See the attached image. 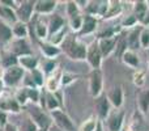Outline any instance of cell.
<instances>
[{
  "instance_id": "cell-1",
  "label": "cell",
  "mask_w": 149,
  "mask_h": 131,
  "mask_svg": "<svg viewBox=\"0 0 149 131\" xmlns=\"http://www.w3.org/2000/svg\"><path fill=\"white\" fill-rule=\"evenodd\" d=\"M63 51L73 60H85L86 59L88 46L82 41H80L76 36H67L62 42Z\"/></svg>"
},
{
  "instance_id": "cell-2",
  "label": "cell",
  "mask_w": 149,
  "mask_h": 131,
  "mask_svg": "<svg viewBox=\"0 0 149 131\" xmlns=\"http://www.w3.org/2000/svg\"><path fill=\"white\" fill-rule=\"evenodd\" d=\"M123 131H149V122L141 111L135 109L130 119L127 121Z\"/></svg>"
},
{
  "instance_id": "cell-3",
  "label": "cell",
  "mask_w": 149,
  "mask_h": 131,
  "mask_svg": "<svg viewBox=\"0 0 149 131\" xmlns=\"http://www.w3.org/2000/svg\"><path fill=\"white\" fill-rule=\"evenodd\" d=\"M126 126V111L123 109L111 110L106 118V127L109 131H123Z\"/></svg>"
},
{
  "instance_id": "cell-4",
  "label": "cell",
  "mask_w": 149,
  "mask_h": 131,
  "mask_svg": "<svg viewBox=\"0 0 149 131\" xmlns=\"http://www.w3.org/2000/svg\"><path fill=\"white\" fill-rule=\"evenodd\" d=\"M89 93L93 98L103 93V75L101 69H92L89 75Z\"/></svg>"
},
{
  "instance_id": "cell-5",
  "label": "cell",
  "mask_w": 149,
  "mask_h": 131,
  "mask_svg": "<svg viewBox=\"0 0 149 131\" xmlns=\"http://www.w3.org/2000/svg\"><path fill=\"white\" fill-rule=\"evenodd\" d=\"M102 54L100 51V47H98L97 39L94 42L88 46V51H86V62L88 64L92 67V69H101V66H102Z\"/></svg>"
},
{
  "instance_id": "cell-6",
  "label": "cell",
  "mask_w": 149,
  "mask_h": 131,
  "mask_svg": "<svg viewBox=\"0 0 149 131\" xmlns=\"http://www.w3.org/2000/svg\"><path fill=\"white\" fill-rule=\"evenodd\" d=\"M107 96V100L110 102L111 108L118 110V109L123 108V104H124V89H123V85L120 84H116L106 93Z\"/></svg>"
},
{
  "instance_id": "cell-7",
  "label": "cell",
  "mask_w": 149,
  "mask_h": 131,
  "mask_svg": "<svg viewBox=\"0 0 149 131\" xmlns=\"http://www.w3.org/2000/svg\"><path fill=\"white\" fill-rule=\"evenodd\" d=\"M94 105H95V117L100 121H106L109 114L111 113V105L107 100V96L105 93L100 96V97L94 98Z\"/></svg>"
},
{
  "instance_id": "cell-8",
  "label": "cell",
  "mask_w": 149,
  "mask_h": 131,
  "mask_svg": "<svg viewBox=\"0 0 149 131\" xmlns=\"http://www.w3.org/2000/svg\"><path fill=\"white\" fill-rule=\"evenodd\" d=\"M51 116H52V119L55 121V126H58L60 130H63V131H74L76 130L72 119L63 110H58V109L56 110H52Z\"/></svg>"
},
{
  "instance_id": "cell-9",
  "label": "cell",
  "mask_w": 149,
  "mask_h": 131,
  "mask_svg": "<svg viewBox=\"0 0 149 131\" xmlns=\"http://www.w3.org/2000/svg\"><path fill=\"white\" fill-rule=\"evenodd\" d=\"M97 39L100 51L103 58H109L111 54H114L116 50V42H118V37H113V38H95Z\"/></svg>"
},
{
  "instance_id": "cell-10",
  "label": "cell",
  "mask_w": 149,
  "mask_h": 131,
  "mask_svg": "<svg viewBox=\"0 0 149 131\" xmlns=\"http://www.w3.org/2000/svg\"><path fill=\"white\" fill-rule=\"evenodd\" d=\"M120 60L124 66H127L128 68H132V69H139L140 68V64H141V60H140V57L137 54V51L135 50H130L127 49L126 51L123 53V55L120 57Z\"/></svg>"
},
{
  "instance_id": "cell-11",
  "label": "cell",
  "mask_w": 149,
  "mask_h": 131,
  "mask_svg": "<svg viewBox=\"0 0 149 131\" xmlns=\"http://www.w3.org/2000/svg\"><path fill=\"white\" fill-rule=\"evenodd\" d=\"M29 113L33 117V122L37 125V127H41L42 130L46 131L50 126V118L43 113V110H41L37 106H33V108L29 109Z\"/></svg>"
},
{
  "instance_id": "cell-12",
  "label": "cell",
  "mask_w": 149,
  "mask_h": 131,
  "mask_svg": "<svg viewBox=\"0 0 149 131\" xmlns=\"http://www.w3.org/2000/svg\"><path fill=\"white\" fill-rule=\"evenodd\" d=\"M84 17V21H82V28L81 30L79 32V36L84 37V36H89V34H93L98 28V18L94 17V16L90 15H85L82 16Z\"/></svg>"
},
{
  "instance_id": "cell-13",
  "label": "cell",
  "mask_w": 149,
  "mask_h": 131,
  "mask_svg": "<svg viewBox=\"0 0 149 131\" xmlns=\"http://www.w3.org/2000/svg\"><path fill=\"white\" fill-rule=\"evenodd\" d=\"M22 76H24V69L21 67L13 66V67H9L7 69V72L4 74V81L8 85H15L20 81Z\"/></svg>"
},
{
  "instance_id": "cell-14",
  "label": "cell",
  "mask_w": 149,
  "mask_h": 131,
  "mask_svg": "<svg viewBox=\"0 0 149 131\" xmlns=\"http://www.w3.org/2000/svg\"><path fill=\"white\" fill-rule=\"evenodd\" d=\"M136 104H137V110L141 111L144 116L149 113V89L143 88L139 90L136 96Z\"/></svg>"
},
{
  "instance_id": "cell-15",
  "label": "cell",
  "mask_w": 149,
  "mask_h": 131,
  "mask_svg": "<svg viewBox=\"0 0 149 131\" xmlns=\"http://www.w3.org/2000/svg\"><path fill=\"white\" fill-rule=\"evenodd\" d=\"M141 25H137L136 28L131 29L128 30V33L126 34V38H127V45H128V49L130 50H135L136 51L137 47H140L139 43V38H140V33H141Z\"/></svg>"
},
{
  "instance_id": "cell-16",
  "label": "cell",
  "mask_w": 149,
  "mask_h": 131,
  "mask_svg": "<svg viewBox=\"0 0 149 131\" xmlns=\"http://www.w3.org/2000/svg\"><path fill=\"white\" fill-rule=\"evenodd\" d=\"M123 13V5L119 0H109V8L106 15L103 16V20H111V18L119 17Z\"/></svg>"
},
{
  "instance_id": "cell-17",
  "label": "cell",
  "mask_w": 149,
  "mask_h": 131,
  "mask_svg": "<svg viewBox=\"0 0 149 131\" xmlns=\"http://www.w3.org/2000/svg\"><path fill=\"white\" fill-rule=\"evenodd\" d=\"M132 4H134L132 5V13L140 24L148 12V3L145 0H139V1H134Z\"/></svg>"
},
{
  "instance_id": "cell-18",
  "label": "cell",
  "mask_w": 149,
  "mask_h": 131,
  "mask_svg": "<svg viewBox=\"0 0 149 131\" xmlns=\"http://www.w3.org/2000/svg\"><path fill=\"white\" fill-rule=\"evenodd\" d=\"M34 4H36V3H33V1H24L22 4H21V7L17 9L16 15L18 16V18H20L22 22H25V21H28L29 18H30Z\"/></svg>"
},
{
  "instance_id": "cell-19",
  "label": "cell",
  "mask_w": 149,
  "mask_h": 131,
  "mask_svg": "<svg viewBox=\"0 0 149 131\" xmlns=\"http://www.w3.org/2000/svg\"><path fill=\"white\" fill-rule=\"evenodd\" d=\"M147 69L144 68H139L136 69V71H134V74H132V83H134V85L136 88H139V89H143V88L145 87V84H147Z\"/></svg>"
},
{
  "instance_id": "cell-20",
  "label": "cell",
  "mask_w": 149,
  "mask_h": 131,
  "mask_svg": "<svg viewBox=\"0 0 149 131\" xmlns=\"http://www.w3.org/2000/svg\"><path fill=\"white\" fill-rule=\"evenodd\" d=\"M56 4L58 1H55V0H41V1L36 3L34 9L38 13H51L56 8Z\"/></svg>"
},
{
  "instance_id": "cell-21",
  "label": "cell",
  "mask_w": 149,
  "mask_h": 131,
  "mask_svg": "<svg viewBox=\"0 0 149 131\" xmlns=\"http://www.w3.org/2000/svg\"><path fill=\"white\" fill-rule=\"evenodd\" d=\"M64 26H65L64 20H63L60 16L54 15V16L51 17V20H50V36H52V34L58 33V32L62 30Z\"/></svg>"
},
{
  "instance_id": "cell-22",
  "label": "cell",
  "mask_w": 149,
  "mask_h": 131,
  "mask_svg": "<svg viewBox=\"0 0 149 131\" xmlns=\"http://www.w3.org/2000/svg\"><path fill=\"white\" fill-rule=\"evenodd\" d=\"M119 25L122 26L123 30H126V29H130V30H131V29L136 28V26L140 25V24H139V21H137V18L134 16V13H131V15H127L126 17L120 21Z\"/></svg>"
},
{
  "instance_id": "cell-23",
  "label": "cell",
  "mask_w": 149,
  "mask_h": 131,
  "mask_svg": "<svg viewBox=\"0 0 149 131\" xmlns=\"http://www.w3.org/2000/svg\"><path fill=\"white\" fill-rule=\"evenodd\" d=\"M98 121H100V119H98L95 116H90L89 118L86 119V121L81 123V126H80L79 131H94L95 127H97Z\"/></svg>"
},
{
  "instance_id": "cell-24",
  "label": "cell",
  "mask_w": 149,
  "mask_h": 131,
  "mask_svg": "<svg viewBox=\"0 0 149 131\" xmlns=\"http://www.w3.org/2000/svg\"><path fill=\"white\" fill-rule=\"evenodd\" d=\"M41 49H42V51L50 58H54L62 53V50H60L59 47L55 46V45H51V43H42Z\"/></svg>"
},
{
  "instance_id": "cell-25",
  "label": "cell",
  "mask_w": 149,
  "mask_h": 131,
  "mask_svg": "<svg viewBox=\"0 0 149 131\" xmlns=\"http://www.w3.org/2000/svg\"><path fill=\"white\" fill-rule=\"evenodd\" d=\"M13 50H15V53L17 55H22V57H25V55L30 54V49L28 47V45H26V42L24 41V39H20V41L15 42V45H13Z\"/></svg>"
},
{
  "instance_id": "cell-26",
  "label": "cell",
  "mask_w": 149,
  "mask_h": 131,
  "mask_svg": "<svg viewBox=\"0 0 149 131\" xmlns=\"http://www.w3.org/2000/svg\"><path fill=\"white\" fill-rule=\"evenodd\" d=\"M20 63L22 64L25 68H28V69H36V67L37 64H38V60L36 59V58H33V57H21L20 58Z\"/></svg>"
},
{
  "instance_id": "cell-27",
  "label": "cell",
  "mask_w": 149,
  "mask_h": 131,
  "mask_svg": "<svg viewBox=\"0 0 149 131\" xmlns=\"http://www.w3.org/2000/svg\"><path fill=\"white\" fill-rule=\"evenodd\" d=\"M82 21H84V17H82L81 15H77V16H74V17L70 18L71 29H72L73 32H76V33H79L82 28Z\"/></svg>"
},
{
  "instance_id": "cell-28",
  "label": "cell",
  "mask_w": 149,
  "mask_h": 131,
  "mask_svg": "<svg viewBox=\"0 0 149 131\" xmlns=\"http://www.w3.org/2000/svg\"><path fill=\"white\" fill-rule=\"evenodd\" d=\"M139 43L141 49H149V28H143L141 33H140Z\"/></svg>"
},
{
  "instance_id": "cell-29",
  "label": "cell",
  "mask_w": 149,
  "mask_h": 131,
  "mask_svg": "<svg viewBox=\"0 0 149 131\" xmlns=\"http://www.w3.org/2000/svg\"><path fill=\"white\" fill-rule=\"evenodd\" d=\"M12 38V30L5 25L4 22L0 21V41L3 42H7Z\"/></svg>"
},
{
  "instance_id": "cell-30",
  "label": "cell",
  "mask_w": 149,
  "mask_h": 131,
  "mask_svg": "<svg viewBox=\"0 0 149 131\" xmlns=\"http://www.w3.org/2000/svg\"><path fill=\"white\" fill-rule=\"evenodd\" d=\"M46 106L49 110H56L58 106H60L59 101L56 100V97H55L54 95H51V93H47L46 96Z\"/></svg>"
},
{
  "instance_id": "cell-31",
  "label": "cell",
  "mask_w": 149,
  "mask_h": 131,
  "mask_svg": "<svg viewBox=\"0 0 149 131\" xmlns=\"http://www.w3.org/2000/svg\"><path fill=\"white\" fill-rule=\"evenodd\" d=\"M77 15H80V7L77 5V3L76 1H68L67 3V16L70 18H72Z\"/></svg>"
},
{
  "instance_id": "cell-32",
  "label": "cell",
  "mask_w": 149,
  "mask_h": 131,
  "mask_svg": "<svg viewBox=\"0 0 149 131\" xmlns=\"http://www.w3.org/2000/svg\"><path fill=\"white\" fill-rule=\"evenodd\" d=\"M0 108L1 110H12L15 113L18 111V104L15 100H7L4 102H0Z\"/></svg>"
},
{
  "instance_id": "cell-33",
  "label": "cell",
  "mask_w": 149,
  "mask_h": 131,
  "mask_svg": "<svg viewBox=\"0 0 149 131\" xmlns=\"http://www.w3.org/2000/svg\"><path fill=\"white\" fill-rule=\"evenodd\" d=\"M0 16H1L3 18L9 20V21H16V20H17L16 13L13 12L10 8H8V7H0Z\"/></svg>"
},
{
  "instance_id": "cell-34",
  "label": "cell",
  "mask_w": 149,
  "mask_h": 131,
  "mask_svg": "<svg viewBox=\"0 0 149 131\" xmlns=\"http://www.w3.org/2000/svg\"><path fill=\"white\" fill-rule=\"evenodd\" d=\"M13 33H15L16 36H18V37H25L26 34H28V29H26V26L24 25L22 22H18V24H16L15 25Z\"/></svg>"
},
{
  "instance_id": "cell-35",
  "label": "cell",
  "mask_w": 149,
  "mask_h": 131,
  "mask_svg": "<svg viewBox=\"0 0 149 131\" xmlns=\"http://www.w3.org/2000/svg\"><path fill=\"white\" fill-rule=\"evenodd\" d=\"M76 79H77L76 75L70 74V72H64V74L62 75V80H60V83L64 84V85H70L71 83H73Z\"/></svg>"
},
{
  "instance_id": "cell-36",
  "label": "cell",
  "mask_w": 149,
  "mask_h": 131,
  "mask_svg": "<svg viewBox=\"0 0 149 131\" xmlns=\"http://www.w3.org/2000/svg\"><path fill=\"white\" fill-rule=\"evenodd\" d=\"M21 131H37V125L31 119H26L21 125Z\"/></svg>"
},
{
  "instance_id": "cell-37",
  "label": "cell",
  "mask_w": 149,
  "mask_h": 131,
  "mask_svg": "<svg viewBox=\"0 0 149 131\" xmlns=\"http://www.w3.org/2000/svg\"><path fill=\"white\" fill-rule=\"evenodd\" d=\"M31 74H33V81L36 83V85H42V84H43V75H42L38 69H37V68L33 69V71H31Z\"/></svg>"
},
{
  "instance_id": "cell-38",
  "label": "cell",
  "mask_w": 149,
  "mask_h": 131,
  "mask_svg": "<svg viewBox=\"0 0 149 131\" xmlns=\"http://www.w3.org/2000/svg\"><path fill=\"white\" fill-rule=\"evenodd\" d=\"M59 83H60V80L58 79V77H50V80H49V84H47V89L49 90H56L58 89V85H59Z\"/></svg>"
},
{
  "instance_id": "cell-39",
  "label": "cell",
  "mask_w": 149,
  "mask_h": 131,
  "mask_svg": "<svg viewBox=\"0 0 149 131\" xmlns=\"http://www.w3.org/2000/svg\"><path fill=\"white\" fill-rule=\"evenodd\" d=\"M36 33L39 38H45V37L47 36V26L42 25V24H38V25L36 26Z\"/></svg>"
},
{
  "instance_id": "cell-40",
  "label": "cell",
  "mask_w": 149,
  "mask_h": 131,
  "mask_svg": "<svg viewBox=\"0 0 149 131\" xmlns=\"http://www.w3.org/2000/svg\"><path fill=\"white\" fill-rule=\"evenodd\" d=\"M26 93H28V97L30 98V100H33L34 102H37L38 101V90L34 89V88H30V89H26Z\"/></svg>"
},
{
  "instance_id": "cell-41",
  "label": "cell",
  "mask_w": 149,
  "mask_h": 131,
  "mask_svg": "<svg viewBox=\"0 0 149 131\" xmlns=\"http://www.w3.org/2000/svg\"><path fill=\"white\" fill-rule=\"evenodd\" d=\"M16 63H17V59H16L15 57H7L4 59V66H7L8 68H9V67L16 66Z\"/></svg>"
},
{
  "instance_id": "cell-42",
  "label": "cell",
  "mask_w": 149,
  "mask_h": 131,
  "mask_svg": "<svg viewBox=\"0 0 149 131\" xmlns=\"http://www.w3.org/2000/svg\"><path fill=\"white\" fill-rule=\"evenodd\" d=\"M148 12H147V15H145V17L143 18V21L140 22V25L143 26V28H149V0H148Z\"/></svg>"
},
{
  "instance_id": "cell-43",
  "label": "cell",
  "mask_w": 149,
  "mask_h": 131,
  "mask_svg": "<svg viewBox=\"0 0 149 131\" xmlns=\"http://www.w3.org/2000/svg\"><path fill=\"white\" fill-rule=\"evenodd\" d=\"M55 67H56V63H55L54 60H51V62L46 63V66H45V71H46L47 74H50V72H52L55 69Z\"/></svg>"
},
{
  "instance_id": "cell-44",
  "label": "cell",
  "mask_w": 149,
  "mask_h": 131,
  "mask_svg": "<svg viewBox=\"0 0 149 131\" xmlns=\"http://www.w3.org/2000/svg\"><path fill=\"white\" fill-rule=\"evenodd\" d=\"M94 131H105V130H103V122L102 121H98L97 127H95Z\"/></svg>"
},
{
  "instance_id": "cell-45",
  "label": "cell",
  "mask_w": 149,
  "mask_h": 131,
  "mask_svg": "<svg viewBox=\"0 0 149 131\" xmlns=\"http://www.w3.org/2000/svg\"><path fill=\"white\" fill-rule=\"evenodd\" d=\"M5 131H17L13 125H5Z\"/></svg>"
},
{
  "instance_id": "cell-46",
  "label": "cell",
  "mask_w": 149,
  "mask_h": 131,
  "mask_svg": "<svg viewBox=\"0 0 149 131\" xmlns=\"http://www.w3.org/2000/svg\"><path fill=\"white\" fill-rule=\"evenodd\" d=\"M0 123L5 125V114L4 113H0Z\"/></svg>"
},
{
  "instance_id": "cell-47",
  "label": "cell",
  "mask_w": 149,
  "mask_h": 131,
  "mask_svg": "<svg viewBox=\"0 0 149 131\" xmlns=\"http://www.w3.org/2000/svg\"><path fill=\"white\" fill-rule=\"evenodd\" d=\"M49 131H63V130H60L58 126H50L49 127Z\"/></svg>"
},
{
  "instance_id": "cell-48",
  "label": "cell",
  "mask_w": 149,
  "mask_h": 131,
  "mask_svg": "<svg viewBox=\"0 0 149 131\" xmlns=\"http://www.w3.org/2000/svg\"><path fill=\"white\" fill-rule=\"evenodd\" d=\"M1 89H3V81L0 80V93H1Z\"/></svg>"
}]
</instances>
